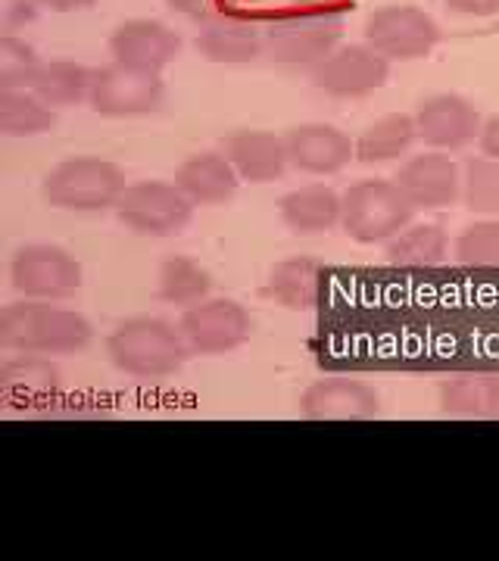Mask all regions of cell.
Segmentation results:
<instances>
[{
	"mask_svg": "<svg viewBox=\"0 0 499 561\" xmlns=\"http://www.w3.org/2000/svg\"><path fill=\"white\" fill-rule=\"evenodd\" d=\"M94 341V328L76 309L50 300H22L0 309V346L32 356H69Z\"/></svg>",
	"mask_w": 499,
	"mask_h": 561,
	"instance_id": "obj_1",
	"label": "cell"
},
{
	"mask_svg": "<svg viewBox=\"0 0 499 561\" xmlns=\"http://www.w3.org/2000/svg\"><path fill=\"white\" fill-rule=\"evenodd\" d=\"M106 356L122 375L138 381H162L184 368L191 346L181 328L157 316L120 321L106 337Z\"/></svg>",
	"mask_w": 499,
	"mask_h": 561,
	"instance_id": "obj_2",
	"label": "cell"
},
{
	"mask_svg": "<svg viewBox=\"0 0 499 561\" xmlns=\"http://www.w3.org/2000/svg\"><path fill=\"white\" fill-rule=\"evenodd\" d=\"M416 206L397 179H362L343 194V231L360 243H387L416 221Z\"/></svg>",
	"mask_w": 499,
	"mask_h": 561,
	"instance_id": "obj_3",
	"label": "cell"
},
{
	"mask_svg": "<svg viewBox=\"0 0 499 561\" xmlns=\"http://www.w3.org/2000/svg\"><path fill=\"white\" fill-rule=\"evenodd\" d=\"M125 187L128 184L116 162L100 157H72L47 172L41 194L54 209L103 213V209H116Z\"/></svg>",
	"mask_w": 499,
	"mask_h": 561,
	"instance_id": "obj_4",
	"label": "cell"
},
{
	"mask_svg": "<svg viewBox=\"0 0 499 561\" xmlns=\"http://www.w3.org/2000/svg\"><path fill=\"white\" fill-rule=\"evenodd\" d=\"M265 57L281 66L316 69L328 54H334L343 38V16L334 10H299L275 20L265 32Z\"/></svg>",
	"mask_w": 499,
	"mask_h": 561,
	"instance_id": "obj_5",
	"label": "cell"
},
{
	"mask_svg": "<svg viewBox=\"0 0 499 561\" xmlns=\"http://www.w3.org/2000/svg\"><path fill=\"white\" fill-rule=\"evenodd\" d=\"M116 216L144 238H175L194 219V203L175 181H135L122 191Z\"/></svg>",
	"mask_w": 499,
	"mask_h": 561,
	"instance_id": "obj_6",
	"label": "cell"
},
{
	"mask_svg": "<svg viewBox=\"0 0 499 561\" xmlns=\"http://www.w3.org/2000/svg\"><path fill=\"white\" fill-rule=\"evenodd\" d=\"M440 25L431 13L412 3L381 7L365 20V44L375 47L384 60L412 62L431 57L440 44Z\"/></svg>",
	"mask_w": 499,
	"mask_h": 561,
	"instance_id": "obj_7",
	"label": "cell"
},
{
	"mask_svg": "<svg viewBox=\"0 0 499 561\" xmlns=\"http://www.w3.org/2000/svg\"><path fill=\"white\" fill-rule=\"evenodd\" d=\"M10 280L25 300H66L81 287L84 272L81 262L60 247L32 243L13 253Z\"/></svg>",
	"mask_w": 499,
	"mask_h": 561,
	"instance_id": "obj_8",
	"label": "cell"
},
{
	"mask_svg": "<svg viewBox=\"0 0 499 561\" xmlns=\"http://www.w3.org/2000/svg\"><path fill=\"white\" fill-rule=\"evenodd\" d=\"M166 101V84L160 72H138L120 62L94 69L88 103L100 116L128 119V116H150Z\"/></svg>",
	"mask_w": 499,
	"mask_h": 561,
	"instance_id": "obj_9",
	"label": "cell"
},
{
	"mask_svg": "<svg viewBox=\"0 0 499 561\" xmlns=\"http://www.w3.org/2000/svg\"><path fill=\"white\" fill-rule=\"evenodd\" d=\"M181 334L191 346V353L200 356H225L250 341L253 319L238 300H206L188 306L179 321Z\"/></svg>",
	"mask_w": 499,
	"mask_h": 561,
	"instance_id": "obj_10",
	"label": "cell"
},
{
	"mask_svg": "<svg viewBox=\"0 0 499 561\" xmlns=\"http://www.w3.org/2000/svg\"><path fill=\"white\" fill-rule=\"evenodd\" d=\"M390 79V60H384L368 44H340L334 54L313 69V84L338 98V101H356L368 98Z\"/></svg>",
	"mask_w": 499,
	"mask_h": 561,
	"instance_id": "obj_11",
	"label": "cell"
},
{
	"mask_svg": "<svg viewBox=\"0 0 499 561\" xmlns=\"http://www.w3.org/2000/svg\"><path fill=\"white\" fill-rule=\"evenodd\" d=\"M181 35L160 20H128L113 28L106 41L110 57L120 66L138 72H162L169 62L179 60Z\"/></svg>",
	"mask_w": 499,
	"mask_h": 561,
	"instance_id": "obj_12",
	"label": "cell"
},
{
	"mask_svg": "<svg viewBox=\"0 0 499 561\" xmlns=\"http://www.w3.org/2000/svg\"><path fill=\"white\" fill-rule=\"evenodd\" d=\"M397 184L416 209L434 213L462 201V169L443 150L416 153L399 165Z\"/></svg>",
	"mask_w": 499,
	"mask_h": 561,
	"instance_id": "obj_13",
	"label": "cell"
},
{
	"mask_svg": "<svg viewBox=\"0 0 499 561\" xmlns=\"http://www.w3.org/2000/svg\"><path fill=\"white\" fill-rule=\"evenodd\" d=\"M480 113L460 94H434L416 110L419 140L431 150H465L480 138Z\"/></svg>",
	"mask_w": 499,
	"mask_h": 561,
	"instance_id": "obj_14",
	"label": "cell"
},
{
	"mask_svg": "<svg viewBox=\"0 0 499 561\" xmlns=\"http://www.w3.org/2000/svg\"><path fill=\"white\" fill-rule=\"evenodd\" d=\"M284 144L291 165L306 175H338L356 160V140L340 131L338 125H325V122L294 125L284 135Z\"/></svg>",
	"mask_w": 499,
	"mask_h": 561,
	"instance_id": "obj_15",
	"label": "cell"
},
{
	"mask_svg": "<svg viewBox=\"0 0 499 561\" xmlns=\"http://www.w3.org/2000/svg\"><path fill=\"white\" fill-rule=\"evenodd\" d=\"M222 153L231 160L240 181L247 184H272L284 179L291 157L284 135L262 131V128H238L222 140Z\"/></svg>",
	"mask_w": 499,
	"mask_h": 561,
	"instance_id": "obj_16",
	"label": "cell"
},
{
	"mask_svg": "<svg viewBox=\"0 0 499 561\" xmlns=\"http://www.w3.org/2000/svg\"><path fill=\"white\" fill-rule=\"evenodd\" d=\"M299 409L313 421H365L381 412V397L356 378H325L306 387Z\"/></svg>",
	"mask_w": 499,
	"mask_h": 561,
	"instance_id": "obj_17",
	"label": "cell"
},
{
	"mask_svg": "<svg viewBox=\"0 0 499 561\" xmlns=\"http://www.w3.org/2000/svg\"><path fill=\"white\" fill-rule=\"evenodd\" d=\"M175 184L194 206H222L240 187V175L222 150H203L175 169Z\"/></svg>",
	"mask_w": 499,
	"mask_h": 561,
	"instance_id": "obj_18",
	"label": "cell"
},
{
	"mask_svg": "<svg viewBox=\"0 0 499 561\" xmlns=\"http://www.w3.org/2000/svg\"><path fill=\"white\" fill-rule=\"evenodd\" d=\"M279 216L294 234H325L343 219V197L328 184H303L281 197Z\"/></svg>",
	"mask_w": 499,
	"mask_h": 561,
	"instance_id": "obj_19",
	"label": "cell"
},
{
	"mask_svg": "<svg viewBox=\"0 0 499 561\" xmlns=\"http://www.w3.org/2000/svg\"><path fill=\"white\" fill-rule=\"evenodd\" d=\"M197 50L203 60L222 66H243L265 54V38L253 22L209 20L197 35Z\"/></svg>",
	"mask_w": 499,
	"mask_h": 561,
	"instance_id": "obj_20",
	"label": "cell"
},
{
	"mask_svg": "<svg viewBox=\"0 0 499 561\" xmlns=\"http://www.w3.org/2000/svg\"><path fill=\"white\" fill-rule=\"evenodd\" d=\"M321 280H325V265L313 256H291L272 265L269 272V297L279 300L281 306L306 312L316 309L321 300Z\"/></svg>",
	"mask_w": 499,
	"mask_h": 561,
	"instance_id": "obj_21",
	"label": "cell"
},
{
	"mask_svg": "<svg viewBox=\"0 0 499 561\" xmlns=\"http://www.w3.org/2000/svg\"><path fill=\"white\" fill-rule=\"evenodd\" d=\"M416 140H419L416 116L387 113V116H381V119L362 128V135L356 138V160L365 162V165L397 162L412 150Z\"/></svg>",
	"mask_w": 499,
	"mask_h": 561,
	"instance_id": "obj_22",
	"label": "cell"
},
{
	"mask_svg": "<svg viewBox=\"0 0 499 561\" xmlns=\"http://www.w3.org/2000/svg\"><path fill=\"white\" fill-rule=\"evenodd\" d=\"M91 81H94V69H88L84 62L44 60L29 91H35L47 106L63 110V106H76V103L88 101Z\"/></svg>",
	"mask_w": 499,
	"mask_h": 561,
	"instance_id": "obj_23",
	"label": "cell"
},
{
	"mask_svg": "<svg viewBox=\"0 0 499 561\" xmlns=\"http://www.w3.org/2000/svg\"><path fill=\"white\" fill-rule=\"evenodd\" d=\"M440 409L450 419L499 421V378L472 375L440 387Z\"/></svg>",
	"mask_w": 499,
	"mask_h": 561,
	"instance_id": "obj_24",
	"label": "cell"
},
{
	"mask_svg": "<svg viewBox=\"0 0 499 561\" xmlns=\"http://www.w3.org/2000/svg\"><path fill=\"white\" fill-rule=\"evenodd\" d=\"M57 125V110L29 88H0V131L7 138H35Z\"/></svg>",
	"mask_w": 499,
	"mask_h": 561,
	"instance_id": "obj_25",
	"label": "cell"
},
{
	"mask_svg": "<svg viewBox=\"0 0 499 561\" xmlns=\"http://www.w3.org/2000/svg\"><path fill=\"white\" fill-rule=\"evenodd\" d=\"M450 253V234L438 221L409 225L394 241H387V260L402 268H434Z\"/></svg>",
	"mask_w": 499,
	"mask_h": 561,
	"instance_id": "obj_26",
	"label": "cell"
},
{
	"mask_svg": "<svg viewBox=\"0 0 499 561\" xmlns=\"http://www.w3.org/2000/svg\"><path fill=\"white\" fill-rule=\"evenodd\" d=\"M213 290V278L209 272L194 262L191 256H169L160 265V284H157V294L162 302H172V306H197L209 297Z\"/></svg>",
	"mask_w": 499,
	"mask_h": 561,
	"instance_id": "obj_27",
	"label": "cell"
},
{
	"mask_svg": "<svg viewBox=\"0 0 499 561\" xmlns=\"http://www.w3.org/2000/svg\"><path fill=\"white\" fill-rule=\"evenodd\" d=\"M462 203L475 216L499 213V160L480 153L462 165Z\"/></svg>",
	"mask_w": 499,
	"mask_h": 561,
	"instance_id": "obj_28",
	"label": "cell"
},
{
	"mask_svg": "<svg viewBox=\"0 0 499 561\" xmlns=\"http://www.w3.org/2000/svg\"><path fill=\"white\" fill-rule=\"evenodd\" d=\"M20 359H7L0 365V387L10 397H44L57 387V368L41 356L16 353Z\"/></svg>",
	"mask_w": 499,
	"mask_h": 561,
	"instance_id": "obj_29",
	"label": "cell"
},
{
	"mask_svg": "<svg viewBox=\"0 0 499 561\" xmlns=\"http://www.w3.org/2000/svg\"><path fill=\"white\" fill-rule=\"evenodd\" d=\"M456 260L475 268H499V221L484 219L462 228V234L453 241Z\"/></svg>",
	"mask_w": 499,
	"mask_h": 561,
	"instance_id": "obj_30",
	"label": "cell"
},
{
	"mask_svg": "<svg viewBox=\"0 0 499 561\" xmlns=\"http://www.w3.org/2000/svg\"><path fill=\"white\" fill-rule=\"evenodd\" d=\"M41 62L44 60H38L29 41L3 35L0 38V88H32Z\"/></svg>",
	"mask_w": 499,
	"mask_h": 561,
	"instance_id": "obj_31",
	"label": "cell"
},
{
	"mask_svg": "<svg viewBox=\"0 0 499 561\" xmlns=\"http://www.w3.org/2000/svg\"><path fill=\"white\" fill-rule=\"evenodd\" d=\"M450 13H460V16H499V0H443Z\"/></svg>",
	"mask_w": 499,
	"mask_h": 561,
	"instance_id": "obj_32",
	"label": "cell"
},
{
	"mask_svg": "<svg viewBox=\"0 0 499 561\" xmlns=\"http://www.w3.org/2000/svg\"><path fill=\"white\" fill-rule=\"evenodd\" d=\"M478 147L484 157L499 160V113H494V116H487V119H484V125H480Z\"/></svg>",
	"mask_w": 499,
	"mask_h": 561,
	"instance_id": "obj_33",
	"label": "cell"
},
{
	"mask_svg": "<svg viewBox=\"0 0 499 561\" xmlns=\"http://www.w3.org/2000/svg\"><path fill=\"white\" fill-rule=\"evenodd\" d=\"M35 3L47 13H81V10H91L98 0H35Z\"/></svg>",
	"mask_w": 499,
	"mask_h": 561,
	"instance_id": "obj_34",
	"label": "cell"
},
{
	"mask_svg": "<svg viewBox=\"0 0 499 561\" xmlns=\"http://www.w3.org/2000/svg\"><path fill=\"white\" fill-rule=\"evenodd\" d=\"M35 10H41L35 0H16V3L10 7V13H7V22H10V25H16V22H32L35 20Z\"/></svg>",
	"mask_w": 499,
	"mask_h": 561,
	"instance_id": "obj_35",
	"label": "cell"
},
{
	"mask_svg": "<svg viewBox=\"0 0 499 561\" xmlns=\"http://www.w3.org/2000/svg\"><path fill=\"white\" fill-rule=\"evenodd\" d=\"M169 10H175L181 16L200 20L206 13V0H169Z\"/></svg>",
	"mask_w": 499,
	"mask_h": 561,
	"instance_id": "obj_36",
	"label": "cell"
}]
</instances>
